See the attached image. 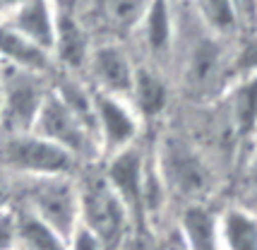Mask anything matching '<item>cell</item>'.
<instances>
[{
  "instance_id": "cell-1",
  "label": "cell",
  "mask_w": 257,
  "mask_h": 250,
  "mask_svg": "<svg viewBox=\"0 0 257 250\" xmlns=\"http://www.w3.org/2000/svg\"><path fill=\"white\" fill-rule=\"evenodd\" d=\"M77 190L79 224L94 231L103 240L106 250H120L125 233L133 224V214L101 173V166L91 169L89 164L77 171Z\"/></svg>"
},
{
  "instance_id": "cell-2",
  "label": "cell",
  "mask_w": 257,
  "mask_h": 250,
  "mask_svg": "<svg viewBox=\"0 0 257 250\" xmlns=\"http://www.w3.org/2000/svg\"><path fill=\"white\" fill-rule=\"evenodd\" d=\"M17 205L46 221L63 238L79 226V190L77 173L72 176H46V178H15Z\"/></svg>"
},
{
  "instance_id": "cell-3",
  "label": "cell",
  "mask_w": 257,
  "mask_h": 250,
  "mask_svg": "<svg viewBox=\"0 0 257 250\" xmlns=\"http://www.w3.org/2000/svg\"><path fill=\"white\" fill-rule=\"evenodd\" d=\"M0 169H5L15 178H46V176H72L82 166L48 140L34 133H24V135H3Z\"/></svg>"
},
{
  "instance_id": "cell-4",
  "label": "cell",
  "mask_w": 257,
  "mask_h": 250,
  "mask_svg": "<svg viewBox=\"0 0 257 250\" xmlns=\"http://www.w3.org/2000/svg\"><path fill=\"white\" fill-rule=\"evenodd\" d=\"M154 157L168 195H183L188 205H202V197L212 190V169L200 152L180 137H166L154 147Z\"/></svg>"
},
{
  "instance_id": "cell-5",
  "label": "cell",
  "mask_w": 257,
  "mask_h": 250,
  "mask_svg": "<svg viewBox=\"0 0 257 250\" xmlns=\"http://www.w3.org/2000/svg\"><path fill=\"white\" fill-rule=\"evenodd\" d=\"M32 133L60 147L79 166H89V164L99 161V145H96L94 130L87 123H82L79 115L75 111H70L53 94V89L48 91L44 106L36 115Z\"/></svg>"
},
{
  "instance_id": "cell-6",
  "label": "cell",
  "mask_w": 257,
  "mask_h": 250,
  "mask_svg": "<svg viewBox=\"0 0 257 250\" xmlns=\"http://www.w3.org/2000/svg\"><path fill=\"white\" fill-rule=\"evenodd\" d=\"M3 108H0V133L24 135L32 133L36 115L51 91V77L34 75L24 70L3 65Z\"/></svg>"
},
{
  "instance_id": "cell-7",
  "label": "cell",
  "mask_w": 257,
  "mask_h": 250,
  "mask_svg": "<svg viewBox=\"0 0 257 250\" xmlns=\"http://www.w3.org/2000/svg\"><path fill=\"white\" fill-rule=\"evenodd\" d=\"M142 118L127 99H115L94 91V133L99 145V161L133 147L142 140Z\"/></svg>"
},
{
  "instance_id": "cell-8",
  "label": "cell",
  "mask_w": 257,
  "mask_h": 250,
  "mask_svg": "<svg viewBox=\"0 0 257 250\" xmlns=\"http://www.w3.org/2000/svg\"><path fill=\"white\" fill-rule=\"evenodd\" d=\"M135 72H137V63L130 58L127 48L120 41L106 39L91 46L82 77L96 94L127 99L135 82Z\"/></svg>"
},
{
  "instance_id": "cell-9",
  "label": "cell",
  "mask_w": 257,
  "mask_h": 250,
  "mask_svg": "<svg viewBox=\"0 0 257 250\" xmlns=\"http://www.w3.org/2000/svg\"><path fill=\"white\" fill-rule=\"evenodd\" d=\"M176 20H178L176 17V5L171 0H152L149 3L142 22L137 27V32L133 34L140 39L145 53L152 60L147 65L159 68L161 60L171 58L173 48L178 44V36H180V29Z\"/></svg>"
},
{
  "instance_id": "cell-10",
  "label": "cell",
  "mask_w": 257,
  "mask_h": 250,
  "mask_svg": "<svg viewBox=\"0 0 257 250\" xmlns=\"http://www.w3.org/2000/svg\"><path fill=\"white\" fill-rule=\"evenodd\" d=\"M91 46L94 41L89 39L84 20L79 15L58 12V32L56 44H53V63H56L58 72L82 77L87 60H89Z\"/></svg>"
},
{
  "instance_id": "cell-11",
  "label": "cell",
  "mask_w": 257,
  "mask_h": 250,
  "mask_svg": "<svg viewBox=\"0 0 257 250\" xmlns=\"http://www.w3.org/2000/svg\"><path fill=\"white\" fill-rule=\"evenodd\" d=\"M12 32L22 34L29 39L32 44L39 48L48 51L53 56V44H56V32H58V10L51 0H27L17 10H12L5 20Z\"/></svg>"
},
{
  "instance_id": "cell-12",
  "label": "cell",
  "mask_w": 257,
  "mask_h": 250,
  "mask_svg": "<svg viewBox=\"0 0 257 250\" xmlns=\"http://www.w3.org/2000/svg\"><path fill=\"white\" fill-rule=\"evenodd\" d=\"M228 130L235 140H247L257 133V75L235 77L224 96Z\"/></svg>"
},
{
  "instance_id": "cell-13",
  "label": "cell",
  "mask_w": 257,
  "mask_h": 250,
  "mask_svg": "<svg viewBox=\"0 0 257 250\" xmlns=\"http://www.w3.org/2000/svg\"><path fill=\"white\" fill-rule=\"evenodd\" d=\"M0 63L24 70V72L44 75V77H53L58 72L53 56L48 51L39 48L29 39H24L22 34L12 32L10 27L3 22H0Z\"/></svg>"
},
{
  "instance_id": "cell-14",
  "label": "cell",
  "mask_w": 257,
  "mask_h": 250,
  "mask_svg": "<svg viewBox=\"0 0 257 250\" xmlns=\"http://www.w3.org/2000/svg\"><path fill=\"white\" fill-rule=\"evenodd\" d=\"M168 99H171V89H168L166 77L161 75V70L154 65H137L135 72V82L127 101L135 108V113L145 120L159 118V115L166 111Z\"/></svg>"
},
{
  "instance_id": "cell-15",
  "label": "cell",
  "mask_w": 257,
  "mask_h": 250,
  "mask_svg": "<svg viewBox=\"0 0 257 250\" xmlns=\"http://www.w3.org/2000/svg\"><path fill=\"white\" fill-rule=\"evenodd\" d=\"M219 41L221 39L204 32L200 41L190 46V53L185 60V77H188V84H192L195 89H209L224 75V60H221L224 53Z\"/></svg>"
},
{
  "instance_id": "cell-16",
  "label": "cell",
  "mask_w": 257,
  "mask_h": 250,
  "mask_svg": "<svg viewBox=\"0 0 257 250\" xmlns=\"http://www.w3.org/2000/svg\"><path fill=\"white\" fill-rule=\"evenodd\" d=\"M152 0H94V12L99 24L113 34L118 41L120 36H133L145 17Z\"/></svg>"
},
{
  "instance_id": "cell-17",
  "label": "cell",
  "mask_w": 257,
  "mask_h": 250,
  "mask_svg": "<svg viewBox=\"0 0 257 250\" xmlns=\"http://www.w3.org/2000/svg\"><path fill=\"white\" fill-rule=\"evenodd\" d=\"M178 228L190 250H221L219 214L204 205H188L178 219Z\"/></svg>"
},
{
  "instance_id": "cell-18",
  "label": "cell",
  "mask_w": 257,
  "mask_h": 250,
  "mask_svg": "<svg viewBox=\"0 0 257 250\" xmlns=\"http://www.w3.org/2000/svg\"><path fill=\"white\" fill-rule=\"evenodd\" d=\"M221 250H257V214L228 207L219 214Z\"/></svg>"
},
{
  "instance_id": "cell-19",
  "label": "cell",
  "mask_w": 257,
  "mask_h": 250,
  "mask_svg": "<svg viewBox=\"0 0 257 250\" xmlns=\"http://www.w3.org/2000/svg\"><path fill=\"white\" fill-rule=\"evenodd\" d=\"M195 20L216 39H228L240 29L235 0H190Z\"/></svg>"
},
{
  "instance_id": "cell-20",
  "label": "cell",
  "mask_w": 257,
  "mask_h": 250,
  "mask_svg": "<svg viewBox=\"0 0 257 250\" xmlns=\"http://www.w3.org/2000/svg\"><path fill=\"white\" fill-rule=\"evenodd\" d=\"M15 209H17L20 250H65V238L58 231H53L27 207L15 202Z\"/></svg>"
},
{
  "instance_id": "cell-21",
  "label": "cell",
  "mask_w": 257,
  "mask_h": 250,
  "mask_svg": "<svg viewBox=\"0 0 257 250\" xmlns=\"http://www.w3.org/2000/svg\"><path fill=\"white\" fill-rule=\"evenodd\" d=\"M0 250H20L17 233V209L10 207L0 214Z\"/></svg>"
},
{
  "instance_id": "cell-22",
  "label": "cell",
  "mask_w": 257,
  "mask_h": 250,
  "mask_svg": "<svg viewBox=\"0 0 257 250\" xmlns=\"http://www.w3.org/2000/svg\"><path fill=\"white\" fill-rule=\"evenodd\" d=\"M65 250H106V245H103V240H101L94 231H89L87 226L79 224V226L67 236Z\"/></svg>"
},
{
  "instance_id": "cell-23",
  "label": "cell",
  "mask_w": 257,
  "mask_h": 250,
  "mask_svg": "<svg viewBox=\"0 0 257 250\" xmlns=\"http://www.w3.org/2000/svg\"><path fill=\"white\" fill-rule=\"evenodd\" d=\"M17 202V181L5 169H0V214Z\"/></svg>"
},
{
  "instance_id": "cell-24",
  "label": "cell",
  "mask_w": 257,
  "mask_h": 250,
  "mask_svg": "<svg viewBox=\"0 0 257 250\" xmlns=\"http://www.w3.org/2000/svg\"><path fill=\"white\" fill-rule=\"evenodd\" d=\"M24 3H27V0H0V20H5L12 10H17Z\"/></svg>"
},
{
  "instance_id": "cell-25",
  "label": "cell",
  "mask_w": 257,
  "mask_h": 250,
  "mask_svg": "<svg viewBox=\"0 0 257 250\" xmlns=\"http://www.w3.org/2000/svg\"><path fill=\"white\" fill-rule=\"evenodd\" d=\"M252 176L257 178V152H255V157H252Z\"/></svg>"
},
{
  "instance_id": "cell-26",
  "label": "cell",
  "mask_w": 257,
  "mask_h": 250,
  "mask_svg": "<svg viewBox=\"0 0 257 250\" xmlns=\"http://www.w3.org/2000/svg\"><path fill=\"white\" fill-rule=\"evenodd\" d=\"M0 108H3V70H0Z\"/></svg>"
},
{
  "instance_id": "cell-27",
  "label": "cell",
  "mask_w": 257,
  "mask_h": 250,
  "mask_svg": "<svg viewBox=\"0 0 257 250\" xmlns=\"http://www.w3.org/2000/svg\"><path fill=\"white\" fill-rule=\"evenodd\" d=\"M171 3H173V5H176V3H190V0H171Z\"/></svg>"
}]
</instances>
